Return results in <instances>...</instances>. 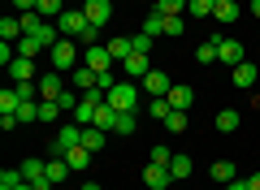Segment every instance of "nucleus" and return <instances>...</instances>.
<instances>
[{
  "mask_svg": "<svg viewBox=\"0 0 260 190\" xmlns=\"http://www.w3.org/2000/svg\"><path fill=\"white\" fill-rule=\"evenodd\" d=\"M56 30H61V39H83L87 48L100 39V26H91V18H87L83 9H65L61 18H56Z\"/></svg>",
  "mask_w": 260,
  "mask_h": 190,
  "instance_id": "f257e3e1",
  "label": "nucleus"
},
{
  "mask_svg": "<svg viewBox=\"0 0 260 190\" xmlns=\"http://www.w3.org/2000/svg\"><path fill=\"white\" fill-rule=\"evenodd\" d=\"M48 61H52L56 73H70V69L83 65V61H78V44H74V39H56V44L48 48Z\"/></svg>",
  "mask_w": 260,
  "mask_h": 190,
  "instance_id": "f03ea898",
  "label": "nucleus"
},
{
  "mask_svg": "<svg viewBox=\"0 0 260 190\" xmlns=\"http://www.w3.org/2000/svg\"><path fill=\"white\" fill-rule=\"evenodd\" d=\"M109 104L117 112H135L139 108V87H135V82H117V87L109 91Z\"/></svg>",
  "mask_w": 260,
  "mask_h": 190,
  "instance_id": "7ed1b4c3",
  "label": "nucleus"
},
{
  "mask_svg": "<svg viewBox=\"0 0 260 190\" xmlns=\"http://www.w3.org/2000/svg\"><path fill=\"white\" fill-rule=\"evenodd\" d=\"M78 143H83V126H78V121H70V126L56 130V138H52V156H65L70 147H78Z\"/></svg>",
  "mask_w": 260,
  "mask_h": 190,
  "instance_id": "20e7f679",
  "label": "nucleus"
},
{
  "mask_svg": "<svg viewBox=\"0 0 260 190\" xmlns=\"http://www.w3.org/2000/svg\"><path fill=\"white\" fill-rule=\"evenodd\" d=\"M83 65H87V69H95V73H109V65H113V52H109L104 44H91V48L83 52Z\"/></svg>",
  "mask_w": 260,
  "mask_h": 190,
  "instance_id": "39448f33",
  "label": "nucleus"
},
{
  "mask_svg": "<svg viewBox=\"0 0 260 190\" xmlns=\"http://www.w3.org/2000/svg\"><path fill=\"white\" fill-rule=\"evenodd\" d=\"M83 13L91 18V26H109L113 22V5L109 0H83Z\"/></svg>",
  "mask_w": 260,
  "mask_h": 190,
  "instance_id": "423d86ee",
  "label": "nucleus"
},
{
  "mask_svg": "<svg viewBox=\"0 0 260 190\" xmlns=\"http://www.w3.org/2000/svg\"><path fill=\"white\" fill-rule=\"evenodd\" d=\"M39 100H56V95H61V91H65V78H61V73H56V69H48V73H39Z\"/></svg>",
  "mask_w": 260,
  "mask_h": 190,
  "instance_id": "0eeeda50",
  "label": "nucleus"
},
{
  "mask_svg": "<svg viewBox=\"0 0 260 190\" xmlns=\"http://www.w3.org/2000/svg\"><path fill=\"white\" fill-rule=\"evenodd\" d=\"M143 181H148V190H165L174 181V173H169V164H148L143 169Z\"/></svg>",
  "mask_w": 260,
  "mask_h": 190,
  "instance_id": "6e6552de",
  "label": "nucleus"
},
{
  "mask_svg": "<svg viewBox=\"0 0 260 190\" xmlns=\"http://www.w3.org/2000/svg\"><path fill=\"white\" fill-rule=\"evenodd\" d=\"M70 82H74V91H83V95H87V91L100 87V73L87 69V65H78V69H70Z\"/></svg>",
  "mask_w": 260,
  "mask_h": 190,
  "instance_id": "1a4fd4ad",
  "label": "nucleus"
},
{
  "mask_svg": "<svg viewBox=\"0 0 260 190\" xmlns=\"http://www.w3.org/2000/svg\"><path fill=\"white\" fill-rule=\"evenodd\" d=\"M217 61L221 65H243V44L239 39H221L217 44Z\"/></svg>",
  "mask_w": 260,
  "mask_h": 190,
  "instance_id": "9d476101",
  "label": "nucleus"
},
{
  "mask_svg": "<svg viewBox=\"0 0 260 190\" xmlns=\"http://www.w3.org/2000/svg\"><path fill=\"white\" fill-rule=\"evenodd\" d=\"M169 87H174V82H169L160 69H152L148 78H143V95H152V100H156V95H169Z\"/></svg>",
  "mask_w": 260,
  "mask_h": 190,
  "instance_id": "9b49d317",
  "label": "nucleus"
},
{
  "mask_svg": "<svg viewBox=\"0 0 260 190\" xmlns=\"http://www.w3.org/2000/svg\"><path fill=\"white\" fill-rule=\"evenodd\" d=\"M121 65H126V73H130V78H139V82L152 73V65H148V52H130Z\"/></svg>",
  "mask_w": 260,
  "mask_h": 190,
  "instance_id": "f8f14e48",
  "label": "nucleus"
},
{
  "mask_svg": "<svg viewBox=\"0 0 260 190\" xmlns=\"http://www.w3.org/2000/svg\"><path fill=\"white\" fill-rule=\"evenodd\" d=\"M165 100L174 104V112H186V108H191V100H195V91L182 82V87H169V95H165Z\"/></svg>",
  "mask_w": 260,
  "mask_h": 190,
  "instance_id": "ddd939ff",
  "label": "nucleus"
},
{
  "mask_svg": "<svg viewBox=\"0 0 260 190\" xmlns=\"http://www.w3.org/2000/svg\"><path fill=\"white\" fill-rule=\"evenodd\" d=\"M9 78L13 82H35V61H30V56H18V61L9 65Z\"/></svg>",
  "mask_w": 260,
  "mask_h": 190,
  "instance_id": "4468645a",
  "label": "nucleus"
},
{
  "mask_svg": "<svg viewBox=\"0 0 260 190\" xmlns=\"http://www.w3.org/2000/svg\"><path fill=\"white\" fill-rule=\"evenodd\" d=\"M22 35H26L22 30V18H0V44H18Z\"/></svg>",
  "mask_w": 260,
  "mask_h": 190,
  "instance_id": "2eb2a0df",
  "label": "nucleus"
},
{
  "mask_svg": "<svg viewBox=\"0 0 260 190\" xmlns=\"http://www.w3.org/2000/svg\"><path fill=\"white\" fill-rule=\"evenodd\" d=\"M117 117H121V112H117V108H113V104H109V100H104V104H100V108H95V126H100V130H104V134H109V130H117Z\"/></svg>",
  "mask_w": 260,
  "mask_h": 190,
  "instance_id": "dca6fc26",
  "label": "nucleus"
},
{
  "mask_svg": "<svg viewBox=\"0 0 260 190\" xmlns=\"http://www.w3.org/2000/svg\"><path fill=\"white\" fill-rule=\"evenodd\" d=\"M39 52H48V44H44L39 35H22V39H18V56H30V61H35Z\"/></svg>",
  "mask_w": 260,
  "mask_h": 190,
  "instance_id": "f3484780",
  "label": "nucleus"
},
{
  "mask_svg": "<svg viewBox=\"0 0 260 190\" xmlns=\"http://www.w3.org/2000/svg\"><path fill=\"white\" fill-rule=\"evenodd\" d=\"M91 156H95V151H87V147L78 143V147H70V151H65V164H70V169H87V164H91Z\"/></svg>",
  "mask_w": 260,
  "mask_h": 190,
  "instance_id": "a211bd4d",
  "label": "nucleus"
},
{
  "mask_svg": "<svg viewBox=\"0 0 260 190\" xmlns=\"http://www.w3.org/2000/svg\"><path fill=\"white\" fill-rule=\"evenodd\" d=\"M70 173H74V169L65 164V156H56V160H48V181H52V186H61V181L70 177Z\"/></svg>",
  "mask_w": 260,
  "mask_h": 190,
  "instance_id": "6ab92c4d",
  "label": "nucleus"
},
{
  "mask_svg": "<svg viewBox=\"0 0 260 190\" xmlns=\"http://www.w3.org/2000/svg\"><path fill=\"white\" fill-rule=\"evenodd\" d=\"M18 169H22V177H26V181H44L48 177V164L44 160H22Z\"/></svg>",
  "mask_w": 260,
  "mask_h": 190,
  "instance_id": "aec40b11",
  "label": "nucleus"
},
{
  "mask_svg": "<svg viewBox=\"0 0 260 190\" xmlns=\"http://www.w3.org/2000/svg\"><path fill=\"white\" fill-rule=\"evenodd\" d=\"M251 82H256V65H251V61H243V65H234V87H243V91H247Z\"/></svg>",
  "mask_w": 260,
  "mask_h": 190,
  "instance_id": "412c9836",
  "label": "nucleus"
},
{
  "mask_svg": "<svg viewBox=\"0 0 260 190\" xmlns=\"http://www.w3.org/2000/svg\"><path fill=\"white\" fill-rule=\"evenodd\" d=\"M191 169H195L191 156H174V160H169V173H174V181H186V177H191Z\"/></svg>",
  "mask_w": 260,
  "mask_h": 190,
  "instance_id": "4be33fe9",
  "label": "nucleus"
},
{
  "mask_svg": "<svg viewBox=\"0 0 260 190\" xmlns=\"http://www.w3.org/2000/svg\"><path fill=\"white\" fill-rule=\"evenodd\" d=\"M208 173H213V181H221V186H230V181L239 177V173H234V164H230V160H217V164H213V169H208Z\"/></svg>",
  "mask_w": 260,
  "mask_h": 190,
  "instance_id": "5701e85b",
  "label": "nucleus"
},
{
  "mask_svg": "<svg viewBox=\"0 0 260 190\" xmlns=\"http://www.w3.org/2000/svg\"><path fill=\"white\" fill-rule=\"evenodd\" d=\"M83 147L87 151H100L104 147V130L100 126H83Z\"/></svg>",
  "mask_w": 260,
  "mask_h": 190,
  "instance_id": "b1692460",
  "label": "nucleus"
},
{
  "mask_svg": "<svg viewBox=\"0 0 260 190\" xmlns=\"http://www.w3.org/2000/svg\"><path fill=\"white\" fill-rule=\"evenodd\" d=\"M217 22H225V26H230V22H239V5H234V0H217Z\"/></svg>",
  "mask_w": 260,
  "mask_h": 190,
  "instance_id": "393cba45",
  "label": "nucleus"
},
{
  "mask_svg": "<svg viewBox=\"0 0 260 190\" xmlns=\"http://www.w3.org/2000/svg\"><path fill=\"white\" fill-rule=\"evenodd\" d=\"M35 13H44L48 22H56V18L65 13V0H39V5H35Z\"/></svg>",
  "mask_w": 260,
  "mask_h": 190,
  "instance_id": "a878e982",
  "label": "nucleus"
},
{
  "mask_svg": "<svg viewBox=\"0 0 260 190\" xmlns=\"http://www.w3.org/2000/svg\"><path fill=\"white\" fill-rule=\"evenodd\" d=\"M104 48H109V52H113V61H126V56L135 52V44H130V39H117V35H113V39H109V44H104Z\"/></svg>",
  "mask_w": 260,
  "mask_h": 190,
  "instance_id": "bb28decb",
  "label": "nucleus"
},
{
  "mask_svg": "<svg viewBox=\"0 0 260 190\" xmlns=\"http://www.w3.org/2000/svg\"><path fill=\"white\" fill-rule=\"evenodd\" d=\"M18 104H22L18 87H5V91H0V112H18Z\"/></svg>",
  "mask_w": 260,
  "mask_h": 190,
  "instance_id": "cd10ccee",
  "label": "nucleus"
},
{
  "mask_svg": "<svg viewBox=\"0 0 260 190\" xmlns=\"http://www.w3.org/2000/svg\"><path fill=\"white\" fill-rule=\"evenodd\" d=\"M143 35H152V39H156V35H165V13H156V9H152V13H148V22H143Z\"/></svg>",
  "mask_w": 260,
  "mask_h": 190,
  "instance_id": "c85d7f7f",
  "label": "nucleus"
},
{
  "mask_svg": "<svg viewBox=\"0 0 260 190\" xmlns=\"http://www.w3.org/2000/svg\"><path fill=\"white\" fill-rule=\"evenodd\" d=\"M217 130H221V134L239 130V112H234V108H221V112H217Z\"/></svg>",
  "mask_w": 260,
  "mask_h": 190,
  "instance_id": "c756f323",
  "label": "nucleus"
},
{
  "mask_svg": "<svg viewBox=\"0 0 260 190\" xmlns=\"http://www.w3.org/2000/svg\"><path fill=\"white\" fill-rule=\"evenodd\" d=\"M213 9H217V0H186V13L191 18H208Z\"/></svg>",
  "mask_w": 260,
  "mask_h": 190,
  "instance_id": "7c9ffc66",
  "label": "nucleus"
},
{
  "mask_svg": "<svg viewBox=\"0 0 260 190\" xmlns=\"http://www.w3.org/2000/svg\"><path fill=\"white\" fill-rule=\"evenodd\" d=\"M148 112H152V117H156V121H165L169 112H174V104H169L165 95H156V100H148Z\"/></svg>",
  "mask_w": 260,
  "mask_h": 190,
  "instance_id": "2f4dec72",
  "label": "nucleus"
},
{
  "mask_svg": "<svg viewBox=\"0 0 260 190\" xmlns=\"http://www.w3.org/2000/svg\"><path fill=\"white\" fill-rule=\"evenodd\" d=\"M78 100H83V91H61V95H56V104H61V112H70V117H74Z\"/></svg>",
  "mask_w": 260,
  "mask_h": 190,
  "instance_id": "473e14b6",
  "label": "nucleus"
},
{
  "mask_svg": "<svg viewBox=\"0 0 260 190\" xmlns=\"http://www.w3.org/2000/svg\"><path fill=\"white\" fill-rule=\"evenodd\" d=\"M217 44H221V39H208V44H200L195 61H200V65H213V61H217Z\"/></svg>",
  "mask_w": 260,
  "mask_h": 190,
  "instance_id": "72a5a7b5",
  "label": "nucleus"
},
{
  "mask_svg": "<svg viewBox=\"0 0 260 190\" xmlns=\"http://www.w3.org/2000/svg\"><path fill=\"white\" fill-rule=\"evenodd\" d=\"M22 181H26V177H22V169H5V173H0V190H18Z\"/></svg>",
  "mask_w": 260,
  "mask_h": 190,
  "instance_id": "f704fd0d",
  "label": "nucleus"
},
{
  "mask_svg": "<svg viewBox=\"0 0 260 190\" xmlns=\"http://www.w3.org/2000/svg\"><path fill=\"white\" fill-rule=\"evenodd\" d=\"M56 117H61V104L56 100H39V121L48 126V121H56Z\"/></svg>",
  "mask_w": 260,
  "mask_h": 190,
  "instance_id": "c9c22d12",
  "label": "nucleus"
},
{
  "mask_svg": "<svg viewBox=\"0 0 260 190\" xmlns=\"http://www.w3.org/2000/svg\"><path fill=\"white\" fill-rule=\"evenodd\" d=\"M135 126H139V117H135V112H121V117H117V130H113V134H135Z\"/></svg>",
  "mask_w": 260,
  "mask_h": 190,
  "instance_id": "e433bc0d",
  "label": "nucleus"
},
{
  "mask_svg": "<svg viewBox=\"0 0 260 190\" xmlns=\"http://www.w3.org/2000/svg\"><path fill=\"white\" fill-rule=\"evenodd\" d=\"M182 9H186V0H156V13H165V18H174Z\"/></svg>",
  "mask_w": 260,
  "mask_h": 190,
  "instance_id": "4c0bfd02",
  "label": "nucleus"
},
{
  "mask_svg": "<svg viewBox=\"0 0 260 190\" xmlns=\"http://www.w3.org/2000/svg\"><path fill=\"white\" fill-rule=\"evenodd\" d=\"M165 130H169V134H182V130H186V112H169V117H165Z\"/></svg>",
  "mask_w": 260,
  "mask_h": 190,
  "instance_id": "58836bf2",
  "label": "nucleus"
},
{
  "mask_svg": "<svg viewBox=\"0 0 260 190\" xmlns=\"http://www.w3.org/2000/svg\"><path fill=\"white\" fill-rule=\"evenodd\" d=\"M130 44H135V52H152V35H143V30L130 35Z\"/></svg>",
  "mask_w": 260,
  "mask_h": 190,
  "instance_id": "ea45409f",
  "label": "nucleus"
},
{
  "mask_svg": "<svg viewBox=\"0 0 260 190\" xmlns=\"http://www.w3.org/2000/svg\"><path fill=\"white\" fill-rule=\"evenodd\" d=\"M148 160H152V164H169V160H174V151H169V147H152Z\"/></svg>",
  "mask_w": 260,
  "mask_h": 190,
  "instance_id": "a19ab883",
  "label": "nucleus"
},
{
  "mask_svg": "<svg viewBox=\"0 0 260 190\" xmlns=\"http://www.w3.org/2000/svg\"><path fill=\"white\" fill-rule=\"evenodd\" d=\"M182 13H174V18H165V35H182Z\"/></svg>",
  "mask_w": 260,
  "mask_h": 190,
  "instance_id": "79ce46f5",
  "label": "nucleus"
},
{
  "mask_svg": "<svg viewBox=\"0 0 260 190\" xmlns=\"http://www.w3.org/2000/svg\"><path fill=\"white\" fill-rule=\"evenodd\" d=\"M18 126H22V121L13 117V112H0V130H18Z\"/></svg>",
  "mask_w": 260,
  "mask_h": 190,
  "instance_id": "37998d69",
  "label": "nucleus"
},
{
  "mask_svg": "<svg viewBox=\"0 0 260 190\" xmlns=\"http://www.w3.org/2000/svg\"><path fill=\"white\" fill-rule=\"evenodd\" d=\"M35 5H39V0H13V9H18V13H30Z\"/></svg>",
  "mask_w": 260,
  "mask_h": 190,
  "instance_id": "c03bdc74",
  "label": "nucleus"
},
{
  "mask_svg": "<svg viewBox=\"0 0 260 190\" xmlns=\"http://www.w3.org/2000/svg\"><path fill=\"white\" fill-rule=\"evenodd\" d=\"M30 190H52V181H48V177L44 181H30Z\"/></svg>",
  "mask_w": 260,
  "mask_h": 190,
  "instance_id": "a18cd8bd",
  "label": "nucleus"
},
{
  "mask_svg": "<svg viewBox=\"0 0 260 190\" xmlns=\"http://www.w3.org/2000/svg\"><path fill=\"white\" fill-rule=\"evenodd\" d=\"M225 190H251V186H247V181H239V177H234V181H230Z\"/></svg>",
  "mask_w": 260,
  "mask_h": 190,
  "instance_id": "49530a36",
  "label": "nucleus"
},
{
  "mask_svg": "<svg viewBox=\"0 0 260 190\" xmlns=\"http://www.w3.org/2000/svg\"><path fill=\"white\" fill-rule=\"evenodd\" d=\"M247 186H251V190H260V173H251V177H247Z\"/></svg>",
  "mask_w": 260,
  "mask_h": 190,
  "instance_id": "de8ad7c7",
  "label": "nucleus"
},
{
  "mask_svg": "<svg viewBox=\"0 0 260 190\" xmlns=\"http://www.w3.org/2000/svg\"><path fill=\"white\" fill-rule=\"evenodd\" d=\"M251 13H256V18H260V0H251Z\"/></svg>",
  "mask_w": 260,
  "mask_h": 190,
  "instance_id": "09e8293b",
  "label": "nucleus"
},
{
  "mask_svg": "<svg viewBox=\"0 0 260 190\" xmlns=\"http://www.w3.org/2000/svg\"><path fill=\"white\" fill-rule=\"evenodd\" d=\"M83 190H100V186H95V181H87V186H83Z\"/></svg>",
  "mask_w": 260,
  "mask_h": 190,
  "instance_id": "8fccbe9b",
  "label": "nucleus"
}]
</instances>
